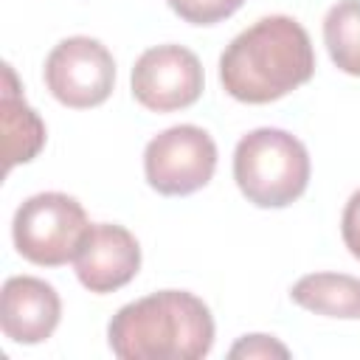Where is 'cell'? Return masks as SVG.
<instances>
[{"label": "cell", "instance_id": "obj_1", "mask_svg": "<svg viewBox=\"0 0 360 360\" xmlns=\"http://www.w3.org/2000/svg\"><path fill=\"white\" fill-rule=\"evenodd\" d=\"M315 73V51L304 25L273 14L245 28L219 56V79L228 96L245 104L276 101Z\"/></svg>", "mask_w": 360, "mask_h": 360}, {"label": "cell", "instance_id": "obj_2", "mask_svg": "<svg viewBox=\"0 0 360 360\" xmlns=\"http://www.w3.org/2000/svg\"><path fill=\"white\" fill-rule=\"evenodd\" d=\"M107 338L121 360H200L214 346V318L194 292L160 290L124 304Z\"/></svg>", "mask_w": 360, "mask_h": 360}, {"label": "cell", "instance_id": "obj_3", "mask_svg": "<svg viewBox=\"0 0 360 360\" xmlns=\"http://www.w3.org/2000/svg\"><path fill=\"white\" fill-rule=\"evenodd\" d=\"M233 180L239 191L259 208H284L307 191L309 155L307 146L273 127L248 132L233 152Z\"/></svg>", "mask_w": 360, "mask_h": 360}, {"label": "cell", "instance_id": "obj_4", "mask_svg": "<svg viewBox=\"0 0 360 360\" xmlns=\"http://www.w3.org/2000/svg\"><path fill=\"white\" fill-rule=\"evenodd\" d=\"M87 231L90 222L82 202L62 191H42L28 197L17 208L11 225L20 256L42 267L73 262Z\"/></svg>", "mask_w": 360, "mask_h": 360}, {"label": "cell", "instance_id": "obj_5", "mask_svg": "<svg viewBox=\"0 0 360 360\" xmlns=\"http://www.w3.org/2000/svg\"><path fill=\"white\" fill-rule=\"evenodd\" d=\"M217 169V143L214 138L194 127L180 124L169 127L146 143L143 172L149 186L166 197H183L202 188Z\"/></svg>", "mask_w": 360, "mask_h": 360}, {"label": "cell", "instance_id": "obj_6", "mask_svg": "<svg viewBox=\"0 0 360 360\" xmlns=\"http://www.w3.org/2000/svg\"><path fill=\"white\" fill-rule=\"evenodd\" d=\"M45 84L65 107H98L115 84L112 53L93 37H68L45 59Z\"/></svg>", "mask_w": 360, "mask_h": 360}, {"label": "cell", "instance_id": "obj_7", "mask_svg": "<svg viewBox=\"0 0 360 360\" xmlns=\"http://www.w3.org/2000/svg\"><path fill=\"white\" fill-rule=\"evenodd\" d=\"M202 65L183 45H158L138 56L132 68V96L152 112L191 107L202 93Z\"/></svg>", "mask_w": 360, "mask_h": 360}, {"label": "cell", "instance_id": "obj_8", "mask_svg": "<svg viewBox=\"0 0 360 360\" xmlns=\"http://www.w3.org/2000/svg\"><path fill=\"white\" fill-rule=\"evenodd\" d=\"M73 267L90 292H112L129 284L141 267L138 239L121 225L96 222L84 233L73 256Z\"/></svg>", "mask_w": 360, "mask_h": 360}, {"label": "cell", "instance_id": "obj_9", "mask_svg": "<svg viewBox=\"0 0 360 360\" xmlns=\"http://www.w3.org/2000/svg\"><path fill=\"white\" fill-rule=\"evenodd\" d=\"M62 301L56 290L34 276H11L0 292V326L14 343H42L59 326Z\"/></svg>", "mask_w": 360, "mask_h": 360}, {"label": "cell", "instance_id": "obj_10", "mask_svg": "<svg viewBox=\"0 0 360 360\" xmlns=\"http://www.w3.org/2000/svg\"><path fill=\"white\" fill-rule=\"evenodd\" d=\"M6 87H3V155H6V172H11L17 163H28L45 143V124L42 118L25 104V98L17 93V79L11 65L3 70Z\"/></svg>", "mask_w": 360, "mask_h": 360}, {"label": "cell", "instance_id": "obj_11", "mask_svg": "<svg viewBox=\"0 0 360 360\" xmlns=\"http://www.w3.org/2000/svg\"><path fill=\"white\" fill-rule=\"evenodd\" d=\"M290 298L318 315L360 318V278L346 273H309L292 284Z\"/></svg>", "mask_w": 360, "mask_h": 360}, {"label": "cell", "instance_id": "obj_12", "mask_svg": "<svg viewBox=\"0 0 360 360\" xmlns=\"http://www.w3.org/2000/svg\"><path fill=\"white\" fill-rule=\"evenodd\" d=\"M323 42L343 73L360 76V0H338L326 11Z\"/></svg>", "mask_w": 360, "mask_h": 360}, {"label": "cell", "instance_id": "obj_13", "mask_svg": "<svg viewBox=\"0 0 360 360\" xmlns=\"http://www.w3.org/2000/svg\"><path fill=\"white\" fill-rule=\"evenodd\" d=\"M174 14H180L186 22L194 25H214L225 17H231L245 0H166Z\"/></svg>", "mask_w": 360, "mask_h": 360}, {"label": "cell", "instance_id": "obj_14", "mask_svg": "<svg viewBox=\"0 0 360 360\" xmlns=\"http://www.w3.org/2000/svg\"><path fill=\"white\" fill-rule=\"evenodd\" d=\"M231 357H290V349L270 335H245L231 349Z\"/></svg>", "mask_w": 360, "mask_h": 360}, {"label": "cell", "instance_id": "obj_15", "mask_svg": "<svg viewBox=\"0 0 360 360\" xmlns=\"http://www.w3.org/2000/svg\"><path fill=\"white\" fill-rule=\"evenodd\" d=\"M340 236L354 259H360V191H354L340 217Z\"/></svg>", "mask_w": 360, "mask_h": 360}]
</instances>
